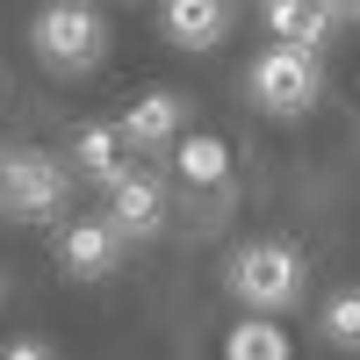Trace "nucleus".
I'll return each mask as SVG.
<instances>
[{
    "label": "nucleus",
    "instance_id": "obj_4",
    "mask_svg": "<svg viewBox=\"0 0 360 360\" xmlns=\"http://www.w3.org/2000/svg\"><path fill=\"white\" fill-rule=\"evenodd\" d=\"M317 94H324L317 51H303V44H274V51H259V65H252V101H259L266 115H303Z\"/></svg>",
    "mask_w": 360,
    "mask_h": 360
},
{
    "label": "nucleus",
    "instance_id": "obj_10",
    "mask_svg": "<svg viewBox=\"0 0 360 360\" xmlns=\"http://www.w3.org/2000/svg\"><path fill=\"white\" fill-rule=\"evenodd\" d=\"M266 22H274V37L281 44H324L332 37V22H339V8L332 0H274V8H266Z\"/></svg>",
    "mask_w": 360,
    "mask_h": 360
},
{
    "label": "nucleus",
    "instance_id": "obj_13",
    "mask_svg": "<svg viewBox=\"0 0 360 360\" xmlns=\"http://www.w3.org/2000/svg\"><path fill=\"white\" fill-rule=\"evenodd\" d=\"M324 339L346 346V353H360V288H339L332 303H324Z\"/></svg>",
    "mask_w": 360,
    "mask_h": 360
},
{
    "label": "nucleus",
    "instance_id": "obj_1",
    "mask_svg": "<svg viewBox=\"0 0 360 360\" xmlns=\"http://www.w3.org/2000/svg\"><path fill=\"white\" fill-rule=\"evenodd\" d=\"M72 202V173L37 144H0V217L15 224H58Z\"/></svg>",
    "mask_w": 360,
    "mask_h": 360
},
{
    "label": "nucleus",
    "instance_id": "obj_3",
    "mask_svg": "<svg viewBox=\"0 0 360 360\" xmlns=\"http://www.w3.org/2000/svg\"><path fill=\"white\" fill-rule=\"evenodd\" d=\"M29 51H37L51 72H94L101 51H108V22L86 8V0H51V8L29 22Z\"/></svg>",
    "mask_w": 360,
    "mask_h": 360
},
{
    "label": "nucleus",
    "instance_id": "obj_6",
    "mask_svg": "<svg viewBox=\"0 0 360 360\" xmlns=\"http://www.w3.org/2000/svg\"><path fill=\"white\" fill-rule=\"evenodd\" d=\"M108 224L123 231L130 245H137V238H159L166 231V188H159V173H123V180H115V188H108Z\"/></svg>",
    "mask_w": 360,
    "mask_h": 360
},
{
    "label": "nucleus",
    "instance_id": "obj_17",
    "mask_svg": "<svg viewBox=\"0 0 360 360\" xmlns=\"http://www.w3.org/2000/svg\"><path fill=\"white\" fill-rule=\"evenodd\" d=\"M0 353H8V346H0Z\"/></svg>",
    "mask_w": 360,
    "mask_h": 360
},
{
    "label": "nucleus",
    "instance_id": "obj_11",
    "mask_svg": "<svg viewBox=\"0 0 360 360\" xmlns=\"http://www.w3.org/2000/svg\"><path fill=\"white\" fill-rule=\"evenodd\" d=\"M123 152H130V144H123V123H86L79 137H72V159H79V173L86 180H108V188H115V180H123Z\"/></svg>",
    "mask_w": 360,
    "mask_h": 360
},
{
    "label": "nucleus",
    "instance_id": "obj_9",
    "mask_svg": "<svg viewBox=\"0 0 360 360\" xmlns=\"http://www.w3.org/2000/svg\"><path fill=\"white\" fill-rule=\"evenodd\" d=\"M173 166H180V180L202 195H231V144L224 137H180L173 144Z\"/></svg>",
    "mask_w": 360,
    "mask_h": 360
},
{
    "label": "nucleus",
    "instance_id": "obj_16",
    "mask_svg": "<svg viewBox=\"0 0 360 360\" xmlns=\"http://www.w3.org/2000/svg\"><path fill=\"white\" fill-rule=\"evenodd\" d=\"M266 8H274V0H266Z\"/></svg>",
    "mask_w": 360,
    "mask_h": 360
},
{
    "label": "nucleus",
    "instance_id": "obj_5",
    "mask_svg": "<svg viewBox=\"0 0 360 360\" xmlns=\"http://www.w3.org/2000/svg\"><path fill=\"white\" fill-rule=\"evenodd\" d=\"M123 245H130V238L115 231L108 217H79V224L58 231V259H65L72 281H101V274H115V252H123Z\"/></svg>",
    "mask_w": 360,
    "mask_h": 360
},
{
    "label": "nucleus",
    "instance_id": "obj_8",
    "mask_svg": "<svg viewBox=\"0 0 360 360\" xmlns=\"http://www.w3.org/2000/svg\"><path fill=\"white\" fill-rule=\"evenodd\" d=\"M231 29V0H166V37L180 51H217Z\"/></svg>",
    "mask_w": 360,
    "mask_h": 360
},
{
    "label": "nucleus",
    "instance_id": "obj_14",
    "mask_svg": "<svg viewBox=\"0 0 360 360\" xmlns=\"http://www.w3.org/2000/svg\"><path fill=\"white\" fill-rule=\"evenodd\" d=\"M0 360H51V346H44V339H15Z\"/></svg>",
    "mask_w": 360,
    "mask_h": 360
},
{
    "label": "nucleus",
    "instance_id": "obj_7",
    "mask_svg": "<svg viewBox=\"0 0 360 360\" xmlns=\"http://www.w3.org/2000/svg\"><path fill=\"white\" fill-rule=\"evenodd\" d=\"M180 123H188V101H180L173 86H159V94L130 101V115H123V144L152 159V152H166V144L180 137Z\"/></svg>",
    "mask_w": 360,
    "mask_h": 360
},
{
    "label": "nucleus",
    "instance_id": "obj_2",
    "mask_svg": "<svg viewBox=\"0 0 360 360\" xmlns=\"http://www.w3.org/2000/svg\"><path fill=\"white\" fill-rule=\"evenodd\" d=\"M231 295L245 310H288V303H303V252L281 245V238H259V245H238L231 252Z\"/></svg>",
    "mask_w": 360,
    "mask_h": 360
},
{
    "label": "nucleus",
    "instance_id": "obj_15",
    "mask_svg": "<svg viewBox=\"0 0 360 360\" xmlns=\"http://www.w3.org/2000/svg\"><path fill=\"white\" fill-rule=\"evenodd\" d=\"M0 295H8V281H0Z\"/></svg>",
    "mask_w": 360,
    "mask_h": 360
},
{
    "label": "nucleus",
    "instance_id": "obj_12",
    "mask_svg": "<svg viewBox=\"0 0 360 360\" xmlns=\"http://www.w3.org/2000/svg\"><path fill=\"white\" fill-rule=\"evenodd\" d=\"M224 360H295V346H288V332L266 310H252L245 324H231V339H224Z\"/></svg>",
    "mask_w": 360,
    "mask_h": 360
}]
</instances>
